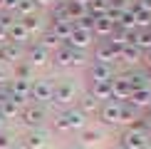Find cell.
I'll return each mask as SVG.
<instances>
[{"mask_svg":"<svg viewBox=\"0 0 151 149\" xmlns=\"http://www.w3.org/2000/svg\"><path fill=\"white\" fill-rule=\"evenodd\" d=\"M89 80L92 82H109V80H114V70H111V65L94 62L89 67Z\"/></svg>","mask_w":151,"mask_h":149,"instance_id":"cell-11","label":"cell"},{"mask_svg":"<svg viewBox=\"0 0 151 149\" xmlns=\"http://www.w3.org/2000/svg\"><path fill=\"white\" fill-rule=\"evenodd\" d=\"M25 62H27L30 67H42V65L50 62V52L45 47H40L37 42H32V45L27 47V60H25Z\"/></svg>","mask_w":151,"mask_h":149,"instance_id":"cell-8","label":"cell"},{"mask_svg":"<svg viewBox=\"0 0 151 149\" xmlns=\"http://www.w3.org/2000/svg\"><path fill=\"white\" fill-rule=\"evenodd\" d=\"M99 139H102V132H99V129H89V127L82 129V142L89 144V142H99Z\"/></svg>","mask_w":151,"mask_h":149,"instance_id":"cell-29","label":"cell"},{"mask_svg":"<svg viewBox=\"0 0 151 149\" xmlns=\"http://www.w3.org/2000/svg\"><path fill=\"white\" fill-rule=\"evenodd\" d=\"M0 10H3V0H0Z\"/></svg>","mask_w":151,"mask_h":149,"instance_id":"cell-41","label":"cell"},{"mask_svg":"<svg viewBox=\"0 0 151 149\" xmlns=\"http://www.w3.org/2000/svg\"><path fill=\"white\" fill-rule=\"evenodd\" d=\"M144 149H149V147H144Z\"/></svg>","mask_w":151,"mask_h":149,"instance_id":"cell-43","label":"cell"},{"mask_svg":"<svg viewBox=\"0 0 151 149\" xmlns=\"http://www.w3.org/2000/svg\"><path fill=\"white\" fill-rule=\"evenodd\" d=\"M10 99V90H8V85H3L0 87V104H5Z\"/></svg>","mask_w":151,"mask_h":149,"instance_id":"cell-31","label":"cell"},{"mask_svg":"<svg viewBox=\"0 0 151 149\" xmlns=\"http://www.w3.org/2000/svg\"><path fill=\"white\" fill-rule=\"evenodd\" d=\"M35 10H37V5L32 3V0H20V5H17V15H20V20L22 17H30V15H35Z\"/></svg>","mask_w":151,"mask_h":149,"instance_id":"cell-26","label":"cell"},{"mask_svg":"<svg viewBox=\"0 0 151 149\" xmlns=\"http://www.w3.org/2000/svg\"><path fill=\"white\" fill-rule=\"evenodd\" d=\"M10 149H25V144H10Z\"/></svg>","mask_w":151,"mask_h":149,"instance_id":"cell-38","label":"cell"},{"mask_svg":"<svg viewBox=\"0 0 151 149\" xmlns=\"http://www.w3.org/2000/svg\"><path fill=\"white\" fill-rule=\"evenodd\" d=\"M8 40L15 42V45H22L25 40H30V33L25 30V25H22L20 20H15V22L8 27Z\"/></svg>","mask_w":151,"mask_h":149,"instance_id":"cell-17","label":"cell"},{"mask_svg":"<svg viewBox=\"0 0 151 149\" xmlns=\"http://www.w3.org/2000/svg\"><path fill=\"white\" fill-rule=\"evenodd\" d=\"M62 119H65L67 129H84V127H87V117L82 114L79 109H67V112H62Z\"/></svg>","mask_w":151,"mask_h":149,"instance_id":"cell-13","label":"cell"},{"mask_svg":"<svg viewBox=\"0 0 151 149\" xmlns=\"http://www.w3.org/2000/svg\"><path fill=\"white\" fill-rule=\"evenodd\" d=\"M114 149H122V147H114Z\"/></svg>","mask_w":151,"mask_h":149,"instance_id":"cell-42","label":"cell"},{"mask_svg":"<svg viewBox=\"0 0 151 149\" xmlns=\"http://www.w3.org/2000/svg\"><path fill=\"white\" fill-rule=\"evenodd\" d=\"M52 92H55V85L50 82V80H37V82H32L30 99H35L37 104H42V102H47V99H52Z\"/></svg>","mask_w":151,"mask_h":149,"instance_id":"cell-6","label":"cell"},{"mask_svg":"<svg viewBox=\"0 0 151 149\" xmlns=\"http://www.w3.org/2000/svg\"><path fill=\"white\" fill-rule=\"evenodd\" d=\"M10 144H12V139H10L8 134L0 132V149H10Z\"/></svg>","mask_w":151,"mask_h":149,"instance_id":"cell-32","label":"cell"},{"mask_svg":"<svg viewBox=\"0 0 151 149\" xmlns=\"http://www.w3.org/2000/svg\"><path fill=\"white\" fill-rule=\"evenodd\" d=\"M17 5H20V0H3V10H17Z\"/></svg>","mask_w":151,"mask_h":149,"instance_id":"cell-30","label":"cell"},{"mask_svg":"<svg viewBox=\"0 0 151 149\" xmlns=\"http://www.w3.org/2000/svg\"><path fill=\"white\" fill-rule=\"evenodd\" d=\"M114 27H116V25L111 22V20H106L104 15H102V17H94L92 35H94V37H106V40H109V35L114 33Z\"/></svg>","mask_w":151,"mask_h":149,"instance_id":"cell-14","label":"cell"},{"mask_svg":"<svg viewBox=\"0 0 151 149\" xmlns=\"http://www.w3.org/2000/svg\"><path fill=\"white\" fill-rule=\"evenodd\" d=\"M99 119L104 124H122V102H114V99H109V102H104L102 107H99Z\"/></svg>","mask_w":151,"mask_h":149,"instance_id":"cell-4","label":"cell"},{"mask_svg":"<svg viewBox=\"0 0 151 149\" xmlns=\"http://www.w3.org/2000/svg\"><path fill=\"white\" fill-rule=\"evenodd\" d=\"M3 85H8V70L0 65V87H3Z\"/></svg>","mask_w":151,"mask_h":149,"instance_id":"cell-34","label":"cell"},{"mask_svg":"<svg viewBox=\"0 0 151 149\" xmlns=\"http://www.w3.org/2000/svg\"><path fill=\"white\" fill-rule=\"evenodd\" d=\"M89 95L97 99H104V102H109L111 99V80L109 82H92V87H89Z\"/></svg>","mask_w":151,"mask_h":149,"instance_id":"cell-18","label":"cell"},{"mask_svg":"<svg viewBox=\"0 0 151 149\" xmlns=\"http://www.w3.org/2000/svg\"><path fill=\"white\" fill-rule=\"evenodd\" d=\"M84 15H89V12H87V5L77 3V0H67V17H70L72 22H77L79 17H84Z\"/></svg>","mask_w":151,"mask_h":149,"instance_id":"cell-22","label":"cell"},{"mask_svg":"<svg viewBox=\"0 0 151 149\" xmlns=\"http://www.w3.org/2000/svg\"><path fill=\"white\" fill-rule=\"evenodd\" d=\"M136 8H139V10H146V12H151V0H136Z\"/></svg>","mask_w":151,"mask_h":149,"instance_id":"cell-33","label":"cell"},{"mask_svg":"<svg viewBox=\"0 0 151 149\" xmlns=\"http://www.w3.org/2000/svg\"><path fill=\"white\" fill-rule=\"evenodd\" d=\"M141 60H144V62H146V65L151 67V50H146V52H144V55H141Z\"/></svg>","mask_w":151,"mask_h":149,"instance_id":"cell-37","label":"cell"},{"mask_svg":"<svg viewBox=\"0 0 151 149\" xmlns=\"http://www.w3.org/2000/svg\"><path fill=\"white\" fill-rule=\"evenodd\" d=\"M77 3H82V5H89V0H77Z\"/></svg>","mask_w":151,"mask_h":149,"instance_id":"cell-40","label":"cell"},{"mask_svg":"<svg viewBox=\"0 0 151 149\" xmlns=\"http://www.w3.org/2000/svg\"><path fill=\"white\" fill-rule=\"evenodd\" d=\"M3 127H5V119H3V117H0V132H3Z\"/></svg>","mask_w":151,"mask_h":149,"instance_id":"cell-39","label":"cell"},{"mask_svg":"<svg viewBox=\"0 0 151 149\" xmlns=\"http://www.w3.org/2000/svg\"><path fill=\"white\" fill-rule=\"evenodd\" d=\"M8 90H10V95L27 99L30 97V90H32V82H30V80H12V82L8 85Z\"/></svg>","mask_w":151,"mask_h":149,"instance_id":"cell-20","label":"cell"},{"mask_svg":"<svg viewBox=\"0 0 151 149\" xmlns=\"http://www.w3.org/2000/svg\"><path fill=\"white\" fill-rule=\"evenodd\" d=\"M77 109H79L84 117H89V114H94V112H99V102H97L92 95H87V97L79 99V107H77Z\"/></svg>","mask_w":151,"mask_h":149,"instance_id":"cell-24","label":"cell"},{"mask_svg":"<svg viewBox=\"0 0 151 149\" xmlns=\"http://www.w3.org/2000/svg\"><path fill=\"white\" fill-rule=\"evenodd\" d=\"M20 114H22V109L15 102H10V99L5 104H0V117L3 119H20Z\"/></svg>","mask_w":151,"mask_h":149,"instance_id":"cell-25","label":"cell"},{"mask_svg":"<svg viewBox=\"0 0 151 149\" xmlns=\"http://www.w3.org/2000/svg\"><path fill=\"white\" fill-rule=\"evenodd\" d=\"M52 62L57 67H74V65H84V55L72 50V47H67V45H62L60 50H55Z\"/></svg>","mask_w":151,"mask_h":149,"instance_id":"cell-1","label":"cell"},{"mask_svg":"<svg viewBox=\"0 0 151 149\" xmlns=\"http://www.w3.org/2000/svg\"><path fill=\"white\" fill-rule=\"evenodd\" d=\"M47 147V132L42 129H32L25 137V149H45Z\"/></svg>","mask_w":151,"mask_h":149,"instance_id":"cell-16","label":"cell"},{"mask_svg":"<svg viewBox=\"0 0 151 149\" xmlns=\"http://www.w3.org/2000/svg\"><path fill=\"white\" fill-rule=\"evenodd\" d=\"M74 99H77V87H74V82H60V85H55L52 102L67 107V104H72Z\"/></svg>","mask_w":151,"mask_h":149,"instance_id":"cell-2","label":"cell"},{"mask_svg":"<svg viewBox=\"0 0 151 149\" xmlns=\"http://www.w3.org/2000/svg\"><path fill=\"white\" fill-rule=\"evenodd\" d=\"M20 22L25 25V30H27L30 35H32V33H37V30L42 27V20H40V17H37V15H30V17H22Z\"/></svg>","mask_w":151,"mask_h":149,"instance_id":"cell-27","label":"cell"},{"mask_svg":"<svg viewBox=\"0 0 151 149\" xmlns=\"http://www.w3.org/2000/svg\"><path fill=\"white\" fill-rule=\"evenodd\" d=\"M0 55H3V60L5 62H22V55H25V50H22V45H15V42H5L3 47H0Z\"/></svg>","mask_w":151,"mask_h":149,"instance_id":"cell-12","label":"cell"},{"mask_svg":"<svg viewBox=\"0 0 151 149\" xmlns=\"http://www.w3.org/2000/svg\"><path fill=\"white\" fill-rule=\"evenodd\" d=\"M37 45H40V47H45L47 52H50V50H60V47H62V40H60V37L55 35V33H50V30H47V33L42 35L40 40H37Z\"/></svg>","mask_w":151,"mask_h":149,"instance_id":"cell-23","label":"cell"},{"mask_svg":"<svg viewBox=\"0 0 151 149\" xmlns=\"http://www.w3.org/2000/svg\"><path fill=\"white\" fill-rule=\"evenodd\" d=\"M119 147H122V149H144V147H146V134H139V132L127 129V132L122 134Z\"/></svg>","mask_w":151,"mask_h":149,"instance_id":"cell-10","label":"cell"},{"mask_svg":"<svg viewBox=\"0 0 151 149\" xmlns=\"http://www.w3.org/2000/svg\"><path fill=\"white\" fill-rule=\"evenodd\" d=\"M114 60H119V50H116V47H111L109 42H102V45H97V50H94V62L111 65Z\"/></svg>","mask_w":151,"mask_h":149,"instance_id":"cell-9","label":"cell"},{"mask_svg":"<svg viewBox=\"0 0 151 149\" xmlns=\"http://www.w3.org/2000/svg\"><path fill=\"white\" fill-rule=\"evenodd\" d=\"M72 30H74L72 20H52V25H50V33H55L60 40H67L72 35Z\"/></svg>","mask_w":151,"mask_h":149,"instance_id":"cell-19","label":"cell"},{"mask_svg":"<svg viewBox=\"0 0 151 149\" xmlns=\"http://www.w3.org/2000/svg\"><path fill=\"white\" fill-rule=\"evenodd\" d=\"M32 3H35V5H45V8H47V5H55L57 0H32Z\"/></svg>","mask_w":151,"mask_h":149,"instance_id":"cell-36","label":"cell"},{"mask_svg":"<svg viewBox=\"0 0 151 149\" xmlns=\"http://www.w3.org/2000/svg\"><path fill=\"white\" fill-rule=\"evenodd\" d=\"M131 97V85L127 77H114L111 80V99L114 102H127Z\"/></svg>","mask_w":151,"mask_h":149,"instance_id":"cell-7","label":"cell"},{"mask_svg":"<svg viewBox=\"0 0 151 149\" xmlns=\"http://www.w3.org/2000/svg\"><path fill=\"white\" fill-rule=\"evenodd\" d=\"M30 72H32V67L27 62H17L15 65V77L12 80H30Z\"/></svg>","mask_w":151,"mask_h":149,"instance_id":"cell-28","label":"cell"},{"mask_svg":"<svg viewBox=\"0 0 151 149\" xmlns=\"http://www.w3.org/2000/svg\"><path fill=\"white\" fill-rule=\"evenodd\" d=\"M5 42H8V30L0 25V45H5Z\"/></svg>","mask_w":151,"mask_h":149,"instance_id":"cell-35","label":"cell"},{"mask_svg":"<svg viewBox=\"0 0 151 149\" xmlns=\"http://www.w3.org/2000/svg\"><path fill=\"white\" fill-rule=\"evenodd\" d=\"M92 37H94V35L89 33V30H79V27H74L72 35L65 40V45L72 47V50H77V52H82V50H87V47L92 45Z\"/></svg>","mask_w":151,"mask_h":149,"instance_id":"cell-5","label":"cell"},{"mask_svg":"<svg viewBox=\"0 0 151 149\" xmlns=\"http://www.w3.org/2000/svg\"><path fill=\"white\" fill-rule=\"evenodd\" d=\"M20 119L27 124V127H35V129H40V124L47 119V112L42 104H27V107L22 109V114H20Z\"/></svg>","mask_w":151,"mask_h":149,"instance_id":"cell-3","label":"cell"},{"mask_svg":"<svg viewBox=\"0 0 151 149\" xmlns=\"http://www.w3.org/2000/svg\"><path fill=\"white\" fill-rule=\"evenodd\" d=\"M127 102H129L134 109H139V107H149V104H151V87H144V90H134V92H131V97L127 99Z\"/></svg>","mask_w":151,"mask_h":149,"instance_id":"cell-15","label":"cell"},{"mask_svg":"<svg viewBox=\"0 0 151 149\" xmlns=\"http://www.w3.org/2000/svg\"><path fill=\"white\" fill-rule=\"evenodd\" d=\"M141 50L136 47V45H124L122 50H119V60H124V62H129V65H134V62H139L141 60Z\"/></svg>","mask_w":151,"mask_h":149,"instance_id":"cell-21","label":"cell"}]
</instances>
